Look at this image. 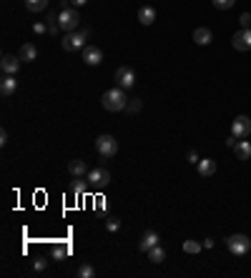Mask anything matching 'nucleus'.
Instances as JSON below:
<instances>
[{
	"label": "nucleus",
	"instance_id": "412c9836",
	"mask_svg": "<svg viewBox=\"0 0 251 278\" xmlns=\"http://www.w3.org/2000/svg\"><path fill=\"white\" fill-rule=\"evenodd\" d=\"M148 261H151V263H163V261H166V251H163L161 246H153V248L148 251Z\"/></svg>",
	"mask_w": 251,
	"mask_h": 278
},
{
	"label": "nucleus",
	"instance_id": "5701e85b",
	"mask_svg": "<svg viewBox=\"0 0 251 278\" xmlns=\"http://www.w3.org/2000/svg\"><path fill=\"white\" fill-rule=\"evenodd\" d=\"M68 253H70V246H65V243H58V246H53V258H56V261L65 258Z\"/></svg>",
	"mask_w": 251,
	"mask_h": 278
},
{
	"label": "nucleus",
	"instance_id": "2f4dec72",
	"mask_svg": "<svg viewBox=\"0 0 251 278\" xmlns=\"http://www.w3.org/2000/svg\"><path fill=\"white\" fill-rule=\"evenodd\" d=\"M239 23H241V28H251V13H241Z\"/></svg>",
	"mask_w": 251,
	"mask_h": 278
},
{
	"label": "nucleus",
	"instance_id": "9b49d317",
	"mask_svg": "<svg viewBox=\"0 0 251 278\" xmlns=\"http://www.w3.org/2000/svg\"><path fill=\"white\" fill-rule=\"evenodd\" d=\"M158 241H161V238H158V233H156V231H146V233H143V238L138 241V251L148 253L153 246H158Z\"/></svg>",
	"mask_w": 251,
	"mask_h": 278
},
{
	"label": "nucleus",
	"instance_id": "1a4fd4ad",
	"mask_svg": "<svg viewBox=\"0 0 251 278\" xmlns=\"http://www.w3.org/2000/svg\"><path fill=\"white\" fill-rule=\"evenodd\" d=\"M249 133H251V118L249 115H236V121L231 123V136L246 138Z\"/></svg>",
	"mask_w": 251,
	"mask_h": 278
},
{
	"label": "nucleus",
	"instance_id": "4468645a",
	"mask_svg": "<svg viewBox=\"0 0 251 278\" xmlns=\"http://www.w3.org/2000/svg\"><path fill=\"white\" fill-rule=\"evenodd\" d=\"M196 168H198V176L201 178H208V176L216 173V161H211V158H203V161L196 163Z\"/></svg>",
	"mask_w": 251,
	"mask_h": 278
},
{
	"label": "nucleus",
	"instance_id": "f257e3e1",
	"mask_svg": "<svg viewBox=\"0 0 251 278\" xmlns=\"http://www.w3.org/2000/svg\"><path fill=\"white\" fill-rule=\"evenodd\" d=\"M101 103H103V108L106 110H111V113H121V110H126V105H128V95H126V91L123 88H111V91H106L103 93V98H101Z\"/></svg>",
	"mask_w": 251,
	"mask_h": 278
},
{
	"label": "nucleus",
	"instance_id": "ddd939ff",
	"mask_svg": "<svg viewBox=\"0 0 251 278\" xmlns=\"http://www.w3.org/2000/svg\"><path fill=\"white\" fill-rule=\"evenodd\" d=\"M18 88V81H15V75H3V81H0V95L3 98H10Z\"/></svg>",
	"mask_w": 251,
	"mask_h": 278
},
{
	"label": "nucleus",
	"instance_id": "c756f323",
	"mask_svg": "<svg viewBox=\"0 0 251 278\" xmlns=\"http://www.w3.org/2000/svg\"><path fill=\"white\" fill-rule=\"evenodd\" d=\"M118 228H121V221H118V218H108V221H106V231L116 233Z\"/></svg>",
	"mask_w": 251,
	"mask_h": 278
},
{
	"label": "nucleus",
	"instance_id": "dca6fc26",
	"mask_svg": "<svg viewBox=\"0 0 251 278\" xmlns=\"http://www.w3.org/2000/svg\"><path fill=\"white\" fill-rule=\"evenodd\" d=\"M234 153H236L239 161H249V158H251V143L249 140H236Z\"/></svg>",
	"mask_w": 251,
	"mask_h": 278
},
{
	"label": "nucleus",
	"instance_id": "423d86ee",
	"mask_svg": "<svg viewBox=\"0 0 251 278\" xmlns=\"http://www.w3.org/2000/svg\"><path fill=\"white\" fill-rule=\"evenodd\" d=\"M113 81H116L118 88L128 91V88L136 86V73H133L128 65H121V68H116V73H113Z\"/></svg>",
	"mask_w": 251,
	"mask_h": 278
},
{
	"label": "nucleus",
	"instance_id": "c85d7f7f",
	"mask_svg": "<svg viewBox=\"0 0 251 278\" xmlns=\"http://www.w3.org/2000/svg\"><path fill=\"white\" fill-rule=\"evenodd\" d=\"M46 268H48V261H46V258H38V261H33V271H35V273H43Z\"/></svg>",
	"mask_w": 251,
	"mask_h": 278
},
{
	"label": "nucleus",
	"instance_id": "f03ea898",
	"mask_svg": "<svg viewBox=\"0 0 251 278\" xmlns=\"http://www.w3.org/2000/svg\"><path fill=\"white\" fill-rule=\"evenodd\" d=\"M91 38V30L88 28H83V30H70V33H65L63 38H61V46H63V50H68V53H75V50H80V48H86V41Z\"/></svg>",
	"mask_w": 251,
	"mask_h": 278
},
{
	"label": "nucleus",
	"instance_id": "7ed1b4c3",
	"mask_svg": "<svg viewBox=\"0 0 251 278\" xmlns=\"http://www.w3.org/2000/svg\"><path fill=\"white\" fill-rule=\"evenodd\" d=\"M96 150H98V155L103 158V161H108V158H116V153H118V140H116L113 136L103 133V136L96 138Z\"/></svg>",
	"mask_w": 251,
	"mask_h": 278
},
{
	"label": "nucleus",
	"instance_id": "6ab92c4d",
	"mask_svg": "<svg viewBox=\"0 0 251 278\" xmlns=\"http://www.w3.org/2000/svg\"><path fill=\"white\" fill-rule=\"evenodd\" d=\"M68 173H70L73 178H80V176L88 173V168H86V163H83V161H70V163H68Z\"/></svg>",
	"mask_w": 251,
	"mask_h": 278
},
{
	"label": "nucleus",
	"instance_id": "7c9ffc66",
	"mask_svg": "<svg viewBox=\"0 0 251 278\" xmlns=\"http://www.w3.org/2000/svg\"><path fill=\"white\" fill-rule=\"evenodd\" d=\"M33 33H35V35H43V33H48V25H46V23H35V25H33Z\"/></svg>",
	"mask_w": 251,
	"mask_h": 278
},
{
	"label": "nucleus",
	"instance_id": "72a5a7b5",
	"mask_svg": "<svg viewBox=\"0 0 251 278\" xmlns=\"http://www.w3.org/2000/svg\"><path fill=\"white\" fill-rule=\"evenodd\" d=\"M0 143H3V145L8 143V131H0Z\"/></svg>",
	"mask_w": 251,
	"mask_h": 278
},
{
	"label": "nucleus",
	"instance_id": "20e7f679",
	"mask_svg": "<svg viewBox=\"0 0 251 278\" xmlns=\"http://www.w3.org/2000/svg\"><path fill=\"white\" fill-rule=\"evenodd\" d=\"M226 246H229V251H231L234 256H246V253L251 251V241H249V235H244V233L229 235V238H226Z\"/></svg>",
	"mask_w": 251,
	"mask_h": 278
},
{
	"label": "nucleus",
	"instance_id": "473e14b6",
	"mask_svg": "<svg viewBox=\"0 0 251 278\" xmlns=\"http://www.w3.org/2000/svg\"><path fill=\"white\" fill-rule=\"evenodd\" d=\"M198 161H201V158H198V153H196V150H188V163H193V166H196Z\"/></svg>",
	"mask_w": 251,
	"mask_h": 278
},
{
	"label": "nucleus",
	"instance_id": "f8f14e48",
	"mask_svg": "<svg viewBox=\"0 0 251 278\" xmlns=\"http://www.w3.org/2000/svg\"><path fill=\"white\" fill-rule=\"evenodd\" d=\"M0 68H3L5 75H15L20 70V58L15 55H3V60H0Z\"/></svg>",
	"mask_w": 251,
	"mask_h": 278
},
{
	"label": "nucleus",
	"instance_id": "39448f33",
	"mask_svg": "<svg viewBox=\"0 0 251 278\" xmlns=\"http://www.w3.org/2000/svg\"><path fill=\"white\" fill-rule=\"evenodd\" d=\"M58 23H61V30L63 33H70V30H78V23H80V15L75 8H63L58 13Z\"/></svg>",
	"mask_w": 251,
	"mask_h": 278
},
{
	"label": "nucleus",
	"instance_id": "a211bd4d",
	"mask_svg": "<svg viewBox=\"0 0 251 278\" xmlns=\"http://www.w3.org/2000/svg\"><path fill=\"white\" fill-rule=\"evenodd\" d=\"M20 60H25V63H33L35 58H38V48L33 46V43H25L23 48H20V55H18Z\"/></svg>",
	"mask_w": 251,
	"mask_h": 278
},
{
	"label": "nucleus",
	"instance_id": "e433bc0d",
	"mask_svg": "<svg viewBox=\"0 0 251 278\" xmlns=\"http://www.w3.org/2000/svg\"><path fill=\"white\" fill-rule=\"evenodd\" d=\"M70 3H73L75 8H80V5H86V3H88V0H70Z\"/></svg>",
	"mask_w": 251,
	"mask_h": 278
},
{
	"label": "nucleus",
	"instance_id": "0eeeda50",
	"mask_svg": "<svg viewBox=\"0 0 251 278\" xmlns=\"http://www.w3.org/2000/svg\"><path fill=\"white\" fill-rule=\"evenodd\" d=\"M86 181H88L93 188H106V185L111 183V173H108L106 168H93V171L86 173Z\"/></svg>",
	"mask_w": 251,
	"mask_h": 278
},
{
	"label": "nucleus",
	"instance_id": "4be33fe9",
	"mask_svg": "<svg viewBox=\"0 0 251 278\" xmlns=\"http://www.w3.org/2000/svg\"><path fill=\"white\" fill-rule=\"evenodd\" d=\"M46 25H48V33H51V35H56V33L61 30L58 15H56V13H48V15H46Z\"/></svg>",
	"mask_w": 251,
	"mask_h": 278
},
{
	"label": "nucleus",
	"instance_id": "a878e982",
	"mask_svg": "<svg viewBox=\"0 0 251 278\" xmlns=\"http://www.w3.org/2000/svg\"><path fill=\"white\" fill-rule=\"evenodd\" d=\"M201 248H203V243H198V241H184V251H186V253H191V256H193V253H198Z\"/></svg>",
	"mask_w": 251,
	"mask_h": 278
},
{
	"label": "nucleus",
	"instance_id": "f3484780",
	"mask_svg": "<svg viewBox=\"0 0 251 278\" xmlns=\"http://www.w3.org/2000/svg\"><path fill=\"white\" fill-rule=\"evenodd\" d=\"M153 20H156V8L143 5V8L138 10V23H141V25H151Z\"/></svg>",
	"mask_w": 251,
	"mask_h": 278
},
{
	"label": "nucleus",
	"instance_id": "c9c22d12",
	"mask_svg": "<svg viewBox=\"0 0 251 278\" xmlns=\"http://www.w3.org/2000/svg\"><path fill=\"white\" fill-rule=\"evenodd\" d=\"M226 145H229V148H234V145H236V136H231V138H226Z\"/></svg>",
	"mask_w": 251,
	"mask_h": 278
},
{
	"label": "nucleus",
	"instance_id": "6e6552de",
	"mask_svg": "<svg viewBox=\"0 0 251 278\" xmlns=\"http://www.w3.org/2000/svg\"><path fill=\"white\" fill-rule=\"evenodd\" d=\"M231 43H234V48H236V50H241V53L251 50V28H241L239 33H234Z\"/></svg>",
	"mask_w": 251,
	"mask_h": 278
},
{
	"label": "nucleus",
	"instance_id": "aec40b11",
	"mask_svg": "<svg viewBox=\"0 0 251 278\" xmlns=\"http://www.w3.org/2000/svg\"><path fill=\"white\" fill-rule=\"evenodd\" d=\"M48 3H51V0H25V8L30 13H40V10L48 8Z\"/></svg>",
	"mask_w": 251,
	"mask_h": 278
},
{
	"label": "nucleus",
	"instance_id": "f704fd0d",
	"mask_svg": "<svg viewBox=\"0 0 251 278\" xmlns=\"http://www.w3.org/2000/svg\"><path fill=\"white\" fill-rule=\"evenodd\" d=\"M203 248H214V238H206V241H203Z\"/></svg>",
	"mask_w": 251,
	"mask_h": 278
},
{
	"label": "nucleus",
	"instance_id": "cd10ccee",
	"mask_svg": "<svg viewBox=\"0 0 251 278\" xmlns=\"http://www.w3.org/2000/svg\"><path fill=\"white\" fill-rule=\"evenodd\" d=\"M70 193H75V195H80V193H86V183H83V181H73L70 183Z\"/></svg>",
	"mask_w": 251,
	"mask_h": 278
},
{
	"label": "nucleus",
	"instance_id": "393cba45",
	"mask_svg": "<svg viewBox=\"0 0 251 278\" xmlns=\"http://www.w3.org/2000/svg\"><path fill=\"white\" fill-rule=\"evenodd\" d=\"M93 276H96V268L88 266V263H83V266L78 268V278H93Z\"/></svg>",
	"mask_w": 251,
	"mask_h": 278
},
{
	"label": "nucleus",
	"instance_id": "2eb2a0df",
	"mask_svg": "<svg viewBox=\"0 0 251 278\" xmlns=\"http://www.w3.org/2000/svg\"><path fill=\"white\" fill-rule=\"evenodd\" d=\"M193 41H196V46H208L214 41V33L208 28H196L193 30Z\"/></svg>",
	"mask_w": 251,
	"mask_h": 278
},
{
	"label": "nucleus",
	"instance_id": "9d476101",
	"mask_svg": "<svg viewBox=\"0 0 251 278\" xmlns=\"http://www.w3.org/2000/svg\"><path fill=\"white\" fill-rule=\"evenodd\" d=\"M83 63H86V65H101V63H103V53H101V48H96V46H86V48H83Z\"/></svg>",
	"mask_w": 251,
	"mask_h": 278
},
{
	"label": "nucleus",
	"instance_id": "bb28decb",
	"mask_svg": "<svg viewBox=\"0 0 251 278\" xmlns=\"http://www.w3.org/2000/svg\"><path fill=\"white\" fill-rule=\"evenodd\" d=\"M236 0H214V8L216 10H231Z\"/></svg>",
	"mask_w": 251,
	"mask_h": 278
},
{
	"label": "nucleus",
	"instance_id": "b1692460",
	"mask_svg": "<svg viewBox=\"0 0 251 278\" xmlns=\"http://www.w3.org/2000/svg\"><path fill=\"white\" fill-rule=\"evenodd\" d=\"M143 108V103L138 100V98H128V105H126V113H131V115H136L138 110Z\"/></svg>",
	"mask_w": 251,
	"mask_h": 278
}]
</instances>
